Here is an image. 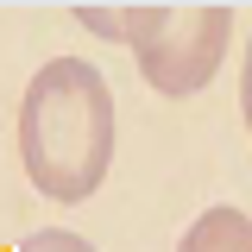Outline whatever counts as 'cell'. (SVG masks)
Returning a JSON list of instances; mask_svg holds the SVG:
<instances>
[{
	"instance_id": "7",
	"label": "cell",
	"mask_w": 252,
	"mask_h": 252,
	"mask_svg": "<svg viewBox=\"0 0 252 252\" xmlns=\"http://www.w3.org/2000/svg\"><path fill=\"white\" fill-rule=\"evenodd\" d=\"M0 252H26V246H0Z\"/></svg>"
},
{
	"instance_id": "5",
	"label": "cell",
	"mask_w": 252,
	"mask_h": 252,
	"mask_svg": "<svg viewBox=\"0 0 252 252\" xmlns=\"http://www.w3.org/2000/svg\"><path fill=\"white\" fill-rule=\"evenodd\" d=\"M26 252H94L82 233H69V227H38V233H26L19 240Z\"/></svg>"
},
{
	"instance_id": "3",
	"label": "cell",
	"mask_w": 252,
	"mask_h": 252,
	"mask_svg": "<svg viewBox=\"0 0 252 252\" xmlns=\"http://www.w3.org/2000/svg\"><path fill=\"white\" fill-rule=\"evenodd\" d=\"M177 252H252V215L233 202H215L195 215V227L183 233Z\"/></svg>"
},
{
	"instance_id": "6",
	"label": "cell",
	"mask_w": 252,
	"mask_h": 252,
	"mask_svg": "<svg viewBox=\"0 0 252 252\" xmlns=\"http://www.w3.org/2000/svg\"><path fill=\"white\" fill-rule=\"evenodd\" d=\"M240 114H246V132H252V38H246V69H240Z\"/></svg>"
},
{
	"instance_id": "2",
	"label": "cell",
	"mask_w": 252,
	"mask_h": 252,
	"mask_svg": "<svg viewBox=\"0 0 252 252\" xmlns=\"http://www.w3.org/2000/svg\"><path fill=\"white\" fill-rule=\"evenodd\" d=\"M233 0H132L126 51L158 94H202L227 63Z\"/></svg>"
},
{
	"instance_id": "4",
	"label": "cell",
	"mask_w": 252,
	"mask_h": 252,
	"mask_svg": "<svg viewBox=\"0 0 252 252\" xmlns=\"http://www.w3.org/2000/svg\"><path fill=\"white\" fill-rule=\"evenodd\" d=\"M76 26L94 32L101 44H126V19H132V0H69Z\"/></svg>"
},
{
	"instance_id": "1",
	"label": "cell",
	"mask_w": 252,
	"mask_h": 252,
	"mask_svg": "<svg viewBox=\"0 0 252 252\" xmlns=\"http://www.w3.org/2000/svg\"><path fill=\"white\" fill-rule=\"evenodd\" d=\"M114 89L82 57H51L19 101V158L38 195L89 202L114 170Z\"/></svg>"
}]
</instances>
